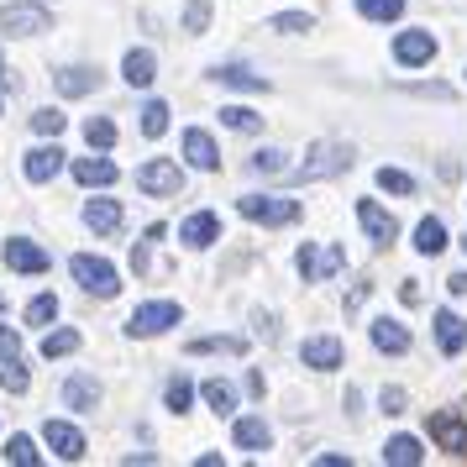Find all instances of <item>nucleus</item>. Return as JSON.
<instances>
[{"label": "nucleus", "mask_w": 467, "mask_h": 467, "mask_svg": "<svg viewBox=\"0 0 467 467\" xmlns=\"http://www.w3.org/2000/svg\"><path fill=\"white\" fill-rule=\"evenodd\" d=\"M236 215L242 221H257V226H295L299 221V200H284V194H236Z\"/></svg>", "instance_id": "nucleus-1"}, {"label": "nucleus", "mask_w": 467, "mask_h": 467, "mask_svg": "<svg viewBox=\"0 0 467 467\" xmlns=\"http://www.w3.org/2000/svg\"><path fill=\"white\" fill-rule=\"evenodd\" d=\"M68 274H74V284H79L85 295H95V299L121 295V274H116V263H106V257H95V253H74L68 257Z\"/></svg>", "instance_id": "nucleus-2"}, {"label": "nucleus", "mask_w": 467, "mask_h": 467, "mask_svg": "<svg viewBox=\"0 0 467 467\" xmlns=\"http://www.w3.org/2000/svg\"><path fill=\"white\" fill-rule=\"evenodd\" d=\"M352 142H316L310 148V163L295 169V184H316V179H331V173H347L352 169Z\"/></svg>", "instance_id": "nucleus-3"}, {"label": "nucleus", "mask_w": 467, "mask_h": 467, "mask_svg": "<svg viewBox=\"0 0 467 467\" xmlns=\"http://www.w3.org/2000/svg\"><path fill=\"white\" fill-rule=\"evenodd\" d=\"M179 320H184V310H179L173 299H148L142 310H131V320H127V337H131V341L163 337V331H173Z\"/></svg>", "instance_id": "nucleus-4"}, {"label": "nucleus", "mask_w": 467, "mask_h": 467, "mask_svg": "<svg viewBox=\"0 0 467 467\" xmlns=\"http://www.w3.org/2000/svg\"><path fill=\"white\" fill-rule=\"evenodd\" d=\"M295 263H299V278H305V284H326V278H337L341 268H347V253H341V247H316V242H305Z\"/></svg>", "instance_id": "nucleus-5"}, {"label": "nucleus", "mask_w": 467, "mask_h": 467, "mask_svg": "<svg viewBox=\"0 0 467 467\" xmlns=\"http://www.w3.org/2000/svg\"><path fill=\"white\" fill-rule=\"evenodd\" d=\"M47 11L43 5H0V32L5 37H43L47 32Z\"/></svg>", "instance_id": "nucleus-6"}, {"label": "nucleus", "mask_w": 467, "mask_h": 467, "mask_svg": "<svg viewBox=\"0 0 467 467\" xmlns=\"http://www.w3.org/2000/svg\"><path fill=\"white\" fill-rule=\"evenodd\" d=\"M43 441L53 446V457H58V462H79V457H85V431H79V425H68V420H47L43 425Z\"/></svg>", "instance_id": "nucleus-7"}, {"label": "nucleus", "mask_w": 467, "mask_h": 467, "mask_svg": "<svg viewBox=\"0 0 467 467\" xmlns=\"http://www.w3.org/2000/svg\"><path fill=\"white\" fill-rule=\"evenodd\" d=\"M358 226L368 232V242H379V247H389V242L400 236V221L383 211L379 200H358Z\"/></svg>", "instance_id": "nucleus-8"}, {"label": "nucleus", "mask_w": 467, "mask_h": 467, "mask_svg": "<svg viewBox=\"0 0 467 467\" xmlns=\"http://www.w3.org/2000/svg\"><path fill=\"white\" fill-rule=\"evenodd\" d=\"M431 441L441 446V451H451V457H467V425H462V415L436 410V415H431Z\"/></svg>", "instance_id": "nucleus-9"}, {"label": "nucleus", "mask_w": 467, "mask_h": 467, "mask_svg": "<svg viewBox=\"0 0 467 467\" xmlns=\"http://www.w3.org/2000/svg\"><path fill=\"white\" fill-rule=\"evenodd\" d=\"M179 184H184V173L173 169L169 158H152V163L137 169V190L142 194H179Z\"/></svg>", "instance_id": "nucleus-10"}, {"label": "nucleus", "mask_w": 467, "mask_h": 467, "mask_svg": "<svg viewBox=\"0 0 467 467\" xmlns=\"http://www.w3.org/2000/svg\"><path fill=\"white\" fill-rule=\"evenodd\" d=\"M22 173H26V184H47V179H58L64 173V148H32L22 158Z\"/></svg>", "instance_id": "nucleus-11"}, {"label": "nucleus", "mask_w": 467, "mask_h": 467, "mask_svg": "<svg viewBox=\"0 0 467 467\" xmlns=\"http://www.w3.org/2000/svg\"><path fill=\"white\" fill-rule=\"evenodd\" d=\"M184 163H190V169H200V173H215V169H221V152H215V137H211V131H200V127L184 131Z\"/></svg>", "instance_id": "nucleus-12"}, {"label": "nucleus", "mask_w": 467, "mask_h": 467, "mask_svg": "<svg viewBox=\"0 0 467 467\" xmlns=\"http://www.w3.org/2000/svg\"><path fill=\"white\" fill-rule=\"evenodd\" d=\"M85 226L100 232V236H116L127 226V211H121L116 200H106V194H100V200H85Z\"/></svg>", "instance_id": "nucleus-13"}, {"label": "nucleus", "mask_w": 467, "mask_h": 467, "mask_svg": "<svg viewBox=\"0 0 467 467\" xmlns=\"http://www.w3.org/2000/svg\"><path fill=\"white\" fill-rule=\"evenodd\" d=\"M394 58H400L404 68L431 64V58H436V37H431V32H400V37H394Z\"/></svg>", "instance_id": "nucleus-14"}, {"label": "nucleus", "mask_w": 467, "mask_h": 467, "mask_svg": "<svg viewBox=\"0 0 467 467\" xmlns=\"http://www.w3.org/2000/svg\"><path fill=\"white\" fill-rule=\"evenodd\" d=\"M179 236H184L190 253H205V247H215V236H221V221H215L211 211H194V215H184Z\"/></svg>", "instance_id": "nucleus-15"}, {"label": "nucleus", "mask_w": 467, "mask_h": 467, "mask_svg": "<svg viewBox=\"0 0 467 467\" xmlns=\"http://www.w3.org/2000/svg\"><path fill=\"white\" fill-rule=\"evenodd\" d=\"M341 358H347V352H341L337 337H310L305 347H299V362H305V368H316V373H331V368H341Z\"/></svg>", "instance_id": "nucleus-16"}, {"label": "nucleus", "mask_w": 467, "mask_h": 467, "mask_svg": "<svg viewBox=\"0 0 467 467\" xmlns=\"http://www.w3.org/2000/svg\"><path fill=\"white\" fill-rule=\"evenodd\" d=\"M121 169H116V158H74V184H85V190H106L116 184Z\"/></svg>", "instance_id": "nucleus-17"}, {"label": "nucleus", "mask_w": 467, "mask_h": 467, "mask_svg": "<svg viewBox=\"0 0 467 467\" xmlns=\"http://www.w3.org/2000/svg\"><path fill=\"white\" fill-rule=\"evenodd\" d=\"M5 263H11L16 274H47V247L26 242V236H11V242H5Z\"/></svg>", "instance_id": "nucleus-18"}, {"label": "nucleus", "mask_w": 467, "mask_h": 467, "mask_svg": "<svg viewBox=\"0 0 467 467\" xmlns=\"http://www.w3.org/2000/svg\"><path fill=\"white\" fill-rule=\"evenodd\" d=\"M436 347H441L446 358H457L467 347V320L457 310H436Z\"/></svg>", "instance_id": "nucleus-19"}, {"label": "nucleus", "mask_w": 467, "mask_h": 467, "mask_svg": "<svg viewBox=\"0 0 467 467\" xmlns=\"http://www.w3.org/2000/svg\"><path fill=\"white\" fill-rule=\"evenodd\" d=\"M121 79L137 89H148L152 79H158V53H148V47H131L127 58H121Z\"/></svg>", "instance_id": "nucleus-20"}, {"label": "nucleus", "mask_w": 467, "mask_h": 467, "mask_svg": "<svg viewBox=\"0 0 467 467\" xmlns=\"http://www.w3.org/2000/svg\"><path fill=\"white\" fill-rule=\"evenodd\" d=\"M373 347H379V352H389V358L410 352V326H400L394 316H379V320H373Z\"/></svg>", "instance_id": "nucleus-21"}, {"label": "nucleus", "mask_w": 467, "mask_h": 467, "mask_svg": "<svg viewBox=\"0 0 467 467\" xmlns=\"http://www.w3.org/2000/svg\"><path fill=\"white\" fill-rule=\"evenodd\" d=\"M211 85H226V89H253V95H263V89H274L263 74H253V68H236V64H215L211 68Z\"/></svg>", "instance_id": "nucleus-22"}, {"label": "nucleus", "mask_w": 467, "mask_h": 467, "mask_svg": "<svg viewBox=\"0 0 467 467\" xmlns=\"http://www.w3.org/2000/svg\"><path fill=\"white\" fill-rule=\"evenodd\" d=\"M184 352H190V358H215V352L242 358V352H247V337H190L184 341Z\"/></svg>", "instance_id": "nucleus-23"}, {"label": "nucleus", "mask_w": 467, "mask_h": 467, "mask_svg": "<svg viewBox=\"0 0 467 467\" xmlns=\"http://www.w3.org/2000/svg\"><path fill=\"white\" fill-rule=\"evenodd\" d=\"M232 441L242 446V451H268V446H274V431H268V420L247 415V420L232 425Z\"/></svg>", "instance_id": "nucleus-24"}, {"label": "nucleus", "mask_w": 467, "mask_h": 467, "mask_svg": "<svg viewBox=\"0 0 467 467\" xmlns=\"http://www.w3.org/2000/svg\"><path fill=\"white\" fill-rule=\"evenodd\" d=\"M53 85H58V95L79 100V95H95V89H100V74H95V68H64Z\"/></svg>", "instance_id": "nucleus-25"}, {"label": "nucleus", "mask_w": 467, "mask_h": 467, "mask_svg": "<svg viewBox=\"0 0 467 467\" xmlns=\"http://www.w3.org/2000/svg\"><path fill=\"white\" fill-rule=\"evenodd\" d=\"M64 400L74 404V410H95V404H100V379H89V373H74V379L64 383Z\"/></svg>", "instance_id": "nucleus-26"}, {"label": "nucleus", "mask_w": 467, "mask_h": 467, "mask_svg": "<svg viewBox=\"0 0 467 467\" xmlns=\"http://www.w3.org/2000/svg\"><path fill=\"white\" fill-rule=\"evenodd\" d=\"M215 116H221L226 131H242V137H257V131H263V116H257L253 106H226V110H215Z\"/></svg>", "instance_id": "nucleus-27"}, {"label": "nucleus", "mask_w": 467, "mask_h": 467, "mask_svg": "<svg viewBox=\"0 0 467 467\" xmlns=\"http://www.w3.org/2000/svg\"><path fill=\"white\" fill-rule=\"evenodd\" d=\"M425 451H420V441L415 436H389V446H383V462L389 467H415Z\"/></svg>", "instance_id": "nucleus-28"}, {"label": "nucleus", "mask_w": 467, "mask_h": 467, "mask_svg": "<svg viewBox=\"0 0 467 467\" xmlns=\"http://www.w3.org/2000/svg\"><path fill=\"white\" fill-rule=\"evenodd\" d=\"M441 247H446V226L436 221V215H425L420 226H415V253H420V257H436Z\"/></svg>", "instance_id": "nucleus-29"}, {"label": "nucleus", "mask_w": 467, "mask_h": 467, "mask_svg": "<svg viewBox=\"0 0 467 467\" xmlns=\"http://www.w3.org/2000/svg\"><path fill=\"white\" fill-rule=\"evenodd\" d=\"M200 400L211 404L215 415H232V410H236V389L226 379H205V383H200Z\"/></svg>", "instance_id": "nucleus-30"}, {"label": "nucleus", "mask_w": 467, "mask_h": 467, "mask_svg": "<svg viewBox=\"0 0 467 467\" xmlns=\"http://www.w3.org/2000/svg\"><path fill=\"white\" fill-rule=\"evenodd\" d=\"M247 169H253L257 179H284V173H289V158L278 148H257L253 158H247Z\"/></svg>", "instance_id": "nucleus-31"}, {"label": "nucleus", "mask_w": 467, "mask_h": 467, "mask_svg": "<svg viewBox=\"0 0 467 467\" xmlns=\"http://www.w3.org/2000/svg\"><path fill=\"white\" fill-rule=\"evenodd\" d=\"M163 236H169V226H163V221H152L148 232H142V242H137V253H131V268H137V274H148V268H152V247H158Z\"/></svg>", "instance_id": "nucleus-32"}, {"label": "nucleus", "mask_w": 467, "mask_h": 467, "mask_svg": "<svg viewBox=\"0 0 467 467\" xmlns=\"http://www.w3.org/2000/svg\"><path fill=\"white\" fill-rule=\"evenodd\" d=\"M116 137H121V131H116V121H110V116H95V121H85V142H89L95 152L116 148Z\"/></svg>", "instance_id": "nucleus-33"}, {"label": "nucleus", "mask_w": 467, "mask_h": 467, "mask_svg": "<svg viewBox=\"0 0 467 467\" xmlns=\"http://www.w3.org/2000/svg\"><path fill=\"white\" fill-rule=\"evenodd\" d=\"M0 389H11V394L32 389V373L22 368V358H0Z\"/></svg>", "instance_id": "nucleus-34"}, {"label": "nucleus", "mask_w": 467, "mask_h": 467, "mask_svg": "<svg viewBox=\"0 0 467 467\" xmlns=\"http://www.w3.org/2000/svg\"><path fill=\"white\" fill-rule=\"evenodd\" d=\"M37 457H43V451H37L32 436H11V441H5V462L11 467H37Z\"/></svg>", "instance_id": "nucleus-35"}, {"label": "nucleus", "mask_w": 467, "mask_h": 467, "mask_svg": "<svg viewBox=\"0 0 467 467\" xmlns=\"http://www.w3.org/2000/svg\"><path fill=\"white\" fill-rule=\"evenodd\" d=\"M163 131H169V106H163V100H148V106H142V137L158 142Z\"/></svg>", "instance_id": "nucleus-36"}, {"label": "nucleus", "mask_w": 467, "mask_h": 467, "mask_svg": "<svg viewBox=\"0 0 467 467\" xmlns=\"http://www.w3.org/2000/svg\"><path fill=\"white\" fill-rule=\"evenodd\" d=\"M358 11L368 16V22H400L404 0H358Z\"/></svg>", "instance_id": "nucleus-37"}, {"label": "nucleus", "mask_w": 467, "mask_h": 467, "mask_svg": "<svg viewBox=\"0 0 467 467\" xmlns=\"http://www.w3.org/2000/svg\"><path fill=\"white\" fill-rule=\"evenodd\" d=\"M268 26H274V32H284V37H299V32H310V26H316V16H310V11H278Z\"/></svg>", "instance_id": "nucleus-38"}, {"label": "nucleus", "mask_w": 467, "mask_h": 467, "mask_svg": "<svg viewBox=\"0 0 467 467\" xmlns=\"http://www.w3.org/2000/svg\"><path fill=\"white\" fill-rule=\"evenodd\" d=\"M68 127V116L58 106H43V110H32V131H37V137H58V131Z\"/></svg>", "instance_id": "nucleus-39"}, {"label": "nucleus", "mask_w": 467, "mask_h": 467, "mask_svg": "<svg viewBox=\"0 0 467 467\" xmlns=\"http://www.w3.org/2000/svg\"><path fill=\"white\" fill-rule=\"evenodd\" d=\"M68 352H79V331H74V326H64V331L43 337V358H68Z\"/></svg>", "instance_id": "nucleus-40"}, {"label": "nucleus", "mask_w": 467, "mask_h": 467, "mask_svg": "<svg viewBox=\"0 0 467 467\" xmlns=\"http://www.w3.org/2000/svg\"><path fill=\"white\" fill-rule=\"evenodd\" d=\"M53 316H58V299L53 295H37L26 305V326H53Z\"/></svg>", "instance_id": "nucleus-41"}, {"label": "nucleus", "mask_w": 467, "mask_h": 467, "mask_svg": "<svg viewBox=\"0 0 467 467\" xmlns=\"http://www.w3.org/2000/svg\"><path fill=\"white\" fill-rule=\"evenodd\" d=\"M379 190H389V194H415V179L404 169H379Z\"/></svg>", "instance_id": "nucleus-42"}, {"label": "nucleus", "mask_w": 467, "mask_h": 467, "mask_svg": "<svg viewBox=\"0 0 467 467\" xmlns=\"http://www.w3.org/2000/svg\"><path fill=\"white\" fill-rule=\"evenodd\" d=\"M211 26V0H190L184 5V32H205Z\"/></svg>", "instance_id": "nucleus-43"}, {"label": "nucleus", "mask_w": 467, "mask_h": 467, "mask_svg": "<svg viewBox=\"0 0 467 467\" xmlns=\"http://www.w3.org/2000/svg\"><path fill=\"white\" fill-rule=\"evenodd\" d=\"M190 404H194V383L190 379H173L169 383V410H179V415H184Z\"/></svg>", "instance_id": "nucleus-44"}, {"label": "nucleus", "mask_w": 467, "mask_h": 467, "mask_svg": "<svg viewBox=\"0 0 467 467\" xmlns=\"http://www.w3.org/2000/svg\"><path fill=\"white\" fill-rule=\"evenodd\" d=\"M379 404H383V415H404V389L400 383H389V389L379 394Z\"/></svg>", "instance_id": "nucleus-45"}, {"label": "nucleus", "mask_w": 467, "mask_h": 467, "mask_svg": "<svg viewBox=\"0 0 467 467\" xmlns=\"http://www.w3.org/2000/svg\"><path fill=\"white\" fill-rule=\"evenodd\" d=\"M0 358H22V337L11 326H0Z\"/></svg>", "instance_id": "nucleus-46"}, {"label": "nucleus", "mask_w": 467, "mask_h": 467, "mask_svg": "<svg viewBox=\"0 0 467 467\" xmlns=\"http://www.w3.org/2000/svg\"><path fill=\"white\" fill-rule=\"evenodd\" d=\"M347 462H352V457H341V451H320L316 457V467H347Z\"/></svg>", "instance_id": "nucleus-47"}, {"label": "nucleus", "mask_w": 467, "mask_h": 467, "mask_svg": "<svg viewBox=\"0 0 467 467\" xmlns=\"http://www.w3.org/2000/svg\"><path fill=\"white\" fill-rule=\"evenodd\" d=\"M400 299H404V305H415V299H420V284H415V278H404V284H400Z\"/></svg>", "instance_id": "nucleus-48"}, {"label": "nucleus", "mask_w": 467, "mask_h": 467, "mask_svg": "<svg viewBox=\"0 0 467 467\" xmlns=\"http://www.w3.org/2000/svg\"><path fill=\"white\" fill-rule=\"evenodd\" d=\"M446 289H451V295H467V274H451L446 278Z\"/></svg>", "instance_id": "nucleus-49"}, {"label": "nucleus", "mask_w": 467, "mask_h": 467, "mask_svg": "<svg viewBox=\"0 0 467 467\" xmlns=\"http://www.w3.org/2000/svg\"><path fill=\"white\" fill-rule=\"evenodd\" d=\"M0 68H5V58H0Z\"/></svg>", "instance_id": "nucleus-50"}, {"label": "nucleus", "mask_w": 467, "mask_h": 467, "mask_svg": "<svg viewBox=\"0 0 467 467\" xmlns=\"http://www.w3.org/2000/svg\"><path fill=\"white\" fill-rule=\"evenodd\" d=\"M0 305H5V299H0Z\"/></svg>", "instance_id": "nucleus-51"}, {"label": "nucleus", "mask_w": 467, "mask_h": 467, "mask_svg": "<svg viewBox=\"0 0 467 467\" xmlns=\"http://www.w3.org/2000/svg\"><path fill=\"white\" fill-rule=\"evenodd\" d=\"M462 247H467V242H462Z\"/></svg>", "instance_id": "nucleus-52"}]
</instances>
